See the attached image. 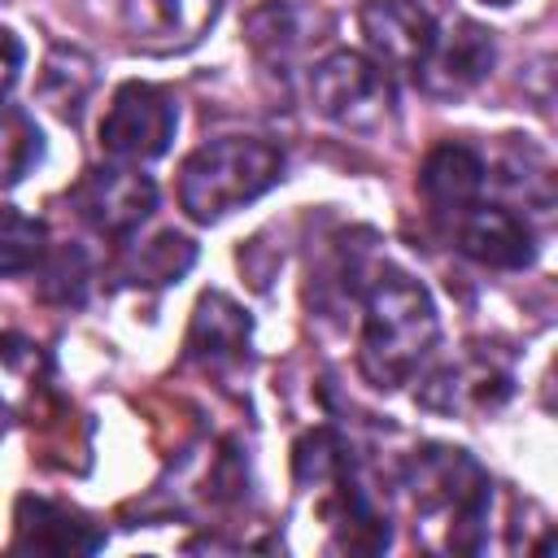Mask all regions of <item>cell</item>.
<instances>
[{
    "label": "cell",
    "mask_w": 558,
    "mask_h": 558,
    "mask_svg": "<svg viewBox=\"0 0 558 558\" xmlns=\"http://www.w3.org/2000/svg\"><path fill=\"white\" fill-rule=\"evenodd\" d=\"M493 31H484L480 22H453L449 35L436 31V44L427 52V61L414 70V78L432 92V96H462L475 83L488 78L493 70Z\"/></svg>",
    "instance_id": "9"
},
{
    "label": "cell",
    "mask_w": 558,
    "mask_h": 558,
    "mask_svg": "<svg viewBox=\"0 0 558 558\" xmlns=\"http://www.w3.org/2000/svg\"><path fill=\"white\" fill-rule=\"evenodd\" d=\"M92 83H96V65H92L78 48H52V52H48L39 92H44V100H48L61 118H70V122L78 118V109H83Z\"/></svg>",
    "instance_id": "17"
},
{
    "label": "cell",
    "mask_w": 558,
    "mask_h": 558,
    "mask_svg": "<svg viewBox=\"0 0 558 558\" xmlns=\"http://www.w3.org/2000/svg\"><path fill=\"white\" fill-rule=\"evenodd\" d=\"M357 22L366 35V48L375 52V61L384 70L414 74L436 44V17H432V9H423L414 0H366Z\"/></svg>",
    "instance_id": "7"
},
{
    "label": "cell",
    "mask_w": 558,
    "mask_h": 558,
    "mask_svg": "<svg viewBox=\"0 0 558 558\" xmlns=\"http://www.w3.org/2000/svg\"><path fill=\"white\" fill-rule=\"evenodd\" d=\"M414 4H423V9H427V4H440V0H414Z\"/></svg>",
    "instance_id": "25"
},
{
    "label": "cell",
    "mask_w": 558,
    "mask_h": 558,
    "mask_svg": "<svg viewBox=\"0 0 558 558\" xmlns=\"http://www.w3.org/2000/svg\"><path fill=\"white\" fill-rule=\"evenodd\" d=\"M248 331H253L248 314L227 292H205L196 301V314H192V327H187V344L183 349H187V357L222 371V366H231V362L244 357Z\"/></svg>",
    "instance_id": "12"
},
{
    "label": "cell",
    "mask_w": 558,
    "mask_h": 558,
    "mask_svg": "<svg viewBox=\"0 0 558 558\" xmlns=\"http://www.w3.org/2000/svg\"><path fill=\"white\" fill-rule=\"evenodd\" d=\"M283 174V148L253 135L201 144L179 170V205L196 222H218L231 209L270 192Z\"/></svg>",
    "instance_id": "2"
},
{
    "label": "cell",
    "mask_w": 558,
    "mask_h": 558,
    "mask_svg": "<svg viewBox=\"0 0 558 558\" xmlns=\"http://www.w3.org/2000/svg\"><path fill=\"white\" fill-rule=\"evenodd\" d=\"M39 157H44V144H39V126L31 122V113L0 105V187L17 183Z\"/></svg>",
    "instance_id": "19"
},
{
    "label": "cell",
    "mask_w": 558,
    "mask_h": 558,
    "mask_svg": "<svg viewBox=\"0 0 558 558\" xmlns=\"http://www.w3.org/2000/svg\"><path fill=\"white\" fill-rule=\"evenodd\" d=\"M484 183H488V166L471 144H440L427 153V161L418 170L423 201L432 205L436 218H449V222L480 201Z\"/></svg>",
    "instance_id": "11"
},
{
    "label": "cell",
    "mask_w": 558,
    "mask_h": 558,
    "mask_svg": "<svg viewBox=\"0 0 558 558\" xmlns=\"http://www.w3.org/2000/svg\"><path fill=\"white\" fill-rule=\"evenodd\" d=\"M484 4H514V0H484Z\"/></svg>",
    "instance_id": "24"
},
{
    "label": "cell",
    "mask_w": 558,
    "mask_h": 558,
    "mask_svg": "<svg viewBox=\"0 0 558 558\" xmlns=\"http://www.w3.org/2000/svg\"><path fill=\"white\" fill-rule=\"evenodd\" d=\"M436 305L427 296V288L401 270L379 275L366 288V314H362V349H357V366L366 375V384L392 392L401 384L414 379V371L423 366V357L436 344Z\"/></svg>",
    "instance_id": "1"
},
{
    "label": "cell",
    "mask_w": 558,
    "mask_h": 558,
    "mask_svg": "<svg viewBox=\"0 0 558 558\" xmlns=\"http://www.w3.org/2000/svg\"><path fill=\"white\" fill-rule=\"evenodd\" d=\"M44 353L39 344H31L26 336H0V414H17L39 379H44Z\"/></svg>",
    "instance_id": "18"
},
{
    "label": "cell",
    "mask_w": 558,
    "mask_h": 558,
    "mask_svg": "<svg viewBox=\"0 0 558 558\" xmlns=\"http://www.w3.org/2000/svg\"><path fill=\"white\" fill-rule=\"evenodd\" d=\"M506 392H510V375L497 371V366L484 362V357H471V362H462V366L436 371V375L427 379V388H423V401H427L432 410L453 414V410H493Z\"/></svg>",
    "instance_id": "15"
},
{
    "label": "cell",
    "mask_w": 558,
    "mask_h": 558,
    "mask_svg": "<svg viewBox=\"0 0 558 558\" xmlns=\"http://www.w3.org/2000/svg\"><path fill=\"white\" fill-rule=\"evenodd\" d=\"M44 257V222L0 205V275L35 270Z\"/></svg>",
    "instance_id": "21"
},
{
    "label": "cell",
    "mask_w": 558,
    "mask_h": 558,
    "mask_svg": "<svg viewBox=\"0 0 558 558\" xmlns=\"http://www.w3.org/2000/svg\"><path fill=\"white\" fill-rule=\"evenodd\" d=\"M192 262H196V244L179 231H161L157 240H144L140 248H131V257L122 266V279L161 288V283L183 279L192 270Z\"/></svg>",
    "instance_id": "16"
},
{
    "label": "cell",
    "mask_w": 558,
    "mask_h": 558,
    "mask_svg": "<svg viewBox=\"0 0 558 558\" xmlns=\"http://www.w3.org/2000/svg\"><path fill=\"white\" fill-rule=\"evenodd\" d=\"M218 0H126V22L135 39L148 48H183L196 44L205 26H214Z\"/></svg>",
    "instance_id": "14"
},
{
    "label": "cell",
    "mask_w": 558,
    "mask_h": 558,
    "mask_svg": "<svg viewBox=\"0 0 558 558\" xmlns=\"http://www.w3.org/2000/svg\"><path fill=\"white\" fill-rule=\"evenodd\" d=\"M453 240L471 262L493 266V270H523L536 257L532 227L506 205H480L475 201L466 214L453 218Z\"/></svg>",
    "instance_id": "8"
},
{
    "label": "cell",
    "mask_w": 558,
    "mask_h": 558,
    "mask_svg": "<svg viewBox=\"0 0 558 558\" xmlns=\"http://www.w3.org/2000/svg\"><path fill=\"white\" fill-rule=\"evenodd\" d=\"M87 279H92V270H87L83 248H74V244H61L52 253L44 248V257H39V296L44 301L78 305L87 296Z\"/></svg>",
    "instance_id": "20"
},
{
    "label": "cell",
    "mask_w": 558,
    "mask_h": 558,
    "mask_svg": "<svg viewBox=\"0 0 558 558\" xmlns=\"http://www.w3.org/2000/svg\"><path fill=\"white\" fill-rule=\"evenodd\" d=\"M78 218L100 235H131L157 205V187L148 174L131 166H96L83 174V183L70 192Z\"/></svg>",
    "instance_id": "6"
},
{
    "label": "cell",
    "mask_w": 558,
    "mask_h": 558,
    "mask_svg": "<svg viewBox=\"0 0 558 558\" xmlns=\"http://www.w3.org/2000/svg\"><path fill=\"white\" fill-rule=\"evenodd\" d=\"M318 26H323L318 9L292 4V0H266L262 9L248 13L244 35H248V48L266 65H288L292 57H301L318 39Z\"/></svg>",
    "instance_id": "13"
},
{
    "label": "cell",
    "mask_w": 558,
    "mask_h": 558,
    "mask_svg": "<svg viewBox=\"0 0 558 558\" xmlns=\"http://www.w3.org/2000/svg\"><path fill=\"white\" fill-rule=\"evenodd\" d=\"M405 493L418 514L449 519V549H475L488 514V475L466 449L427 445L405 466Z\"/></svg>",
    "instance_id": "3"
},
{
    "label": "cell",
    "mask_w": 558,
    "mask_h": 558,
    "mask_svg": "<svg viewBox=\"0 0 558 558\" xmlns=\"http://www.w3.org/2000/svg\"><path fill=\"white\" fill-rule=\"evenodd\" d=\"M22 57H26V52H22V44H17V35L0 26V96H4V92H9L13 83H17V70H22Z\"/></svg>",
    "instance_id": "23"
},
{
    "label": "cell",
    "mask_w": 558,
    "mask_h": 558,
    "mask_svg": "<svg viewBox=\"0 0 558 558\" xmlns=\"http://www.w3.org/2000/svg\"><path fill=\"white\" fill-rule=\"evenodd\" d=\"M105 545V532L61 506V501H48V497H17V510H13V549H31V554H92Z\"/></svg>",
    "instance_id": "10"
},
{
    "label": "cell",
    "mask_w": 558,
    "mask_h": 558,
    "mask_svg": "<svg viewBox=\"0 0 558 558\" xmlns=\"http://www.w3.org/2000/svg\"><path fill=\"white\" fill-rule=\"evenodd\" d=\"M310 100L314 109L344 126V131H379L392 109H397V92L388 70L375 57L362 52H331L310 70Z\"/></svg>",
    "instance_id": "4"
},
{
    "label": "cell",
    "mask_w": 558,
    "mask_h": 558,
    "mask_svg": "<svg viewBox=\"0 0 558 558\" xmlns=\"http://www.w3.org/2000/svg\"><path fill=\"white\" fill-rule=\"evenodd\" d=\"M292 462H296L301 484H336V475L349 466V453H344V440L331 427H314L296 440Z\"/></svg>",
    "instance_id": "22"
},
{
    "label": "cell",
    "mask_w": 558,
    "mask_h": 558,
    "mask_svg": "<svg viewBox=\"0 0 558 558\" xmlns=\"http://www.w3.org/2000/svg\"><path fill=\"white\" fill-rule=\"evenodd\" d=\"M179 109L157 83H122L100 118V153L118 166H144L161 157L174 140Z\"/></svg>",
    "instance_id": "5"
}]
</instances>
